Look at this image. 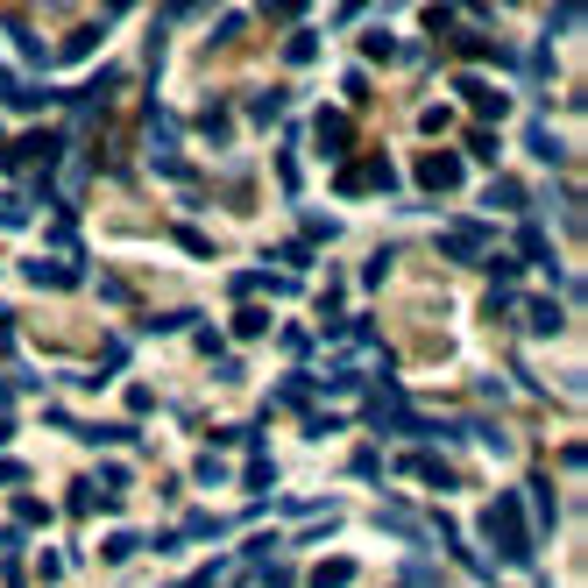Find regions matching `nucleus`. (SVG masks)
<instances>
[{"mask_svg": "<svg viewBox=\"0 0 588 588\" xmlns=\"http://www.w3.org/2000/svg\"><path fill=\"white\" fill-rule=\"evenodd\" d=\"M482 539L496 546V560H532V532H525V496L503 489L482 503Z\"/></svg>", "mask_w": 588, "mask_h": 588, "instance_id": "obj_1", "label": "nucleus"}, {"mask_svg": "<svg viewBox=\"0 0 588 588\" xmlns=\"http://www.w3.org/2000/svg\"><path fill=\"white\" fill-rule=\"evenodd\" d=\"M461 171H468V163H461L454 149H433V156H418V185H426V192H454V185H461Z\"/></svg>", "mask_w": 588, "mask_h": 588, "instance_id": "obj_2", "label": "nucleus"}, {"mask_svg": "<svg viewBox=\"0 0 588 588\" xmlns=\"http://www.w3.org/2000/svg\"><path fill=\"white\" fill-rule=\"evenodd\" d=\"M454 93H461V100H468V107H475L482 121H496L503 107H511V100H503V93L489 86V78H454Z\"/></svg>", "mask_w": 588, "mask_h": 588, "instance_id": "obj_3", "label": "nucleus"}, {"mask_svg": "<svg viewBox=\"0 0 588 588\" xmlns=\"http://www.w3.org/2000/svg\"><path fill=\"white\" fill-rule=\"evenodd\" d=\"M312 135H319V149H326V156H348V142H355L348 114H319V121H312Z\"/></svg>", "mask_w": 588, "mask_h": 588, "instance_id": "obj_4", "label": "nucleus"}, {"mask_svg": "<svg viewBox=\"0 0 588 588\" xmlns=\"http://www.w3.org/2000/svg\"><path fill=\"white\" fill-rule=\"evenodd\" d=\"M78 277H86V270H78V263H57V256H36V263H29V284H50V291H57V284H78Z\"/></svg>", "mask_w": 588, "mask_h": 588, "instance_id": "obj_5", "label": "nucleus"}, {"mask_svg": "<svg viewBox=\"0 0 588 588\" xmlns=\"http://www.w3.org/2000/svg\"><path fill=\"white\" fill-rule=\"evenodd\" d=\"M482 241H489L482 227H454V234H440V248H447L454 263H475V256H482Z\"/></svg>", "mask_w": 588, "mask_h": 588, "instance_id": "obj_6", "label": "nucleus"}, {"mask_svg": "<svg viewBox=\"0 0 588 588\" xmlns=\"http://www.w3.org/2000/svg\"><path fill=\"white\" fill-rule=\"evenodd\" d=\"M121 496H107L100 482H71V518H86V511H114Z\"/></svg>", "mask_w": 588, "mask_h": 588, "instance_id": "obj_7", "label": "nucleus"}, {"mask_svg": "<svg viewBox=\"0 0 588 588\" xmlns=\"http://www.w3.org/2000/svg\"><path fill=\"white\" fill-rule=\"evenodd\" d=\"M404 468H411V475H418V482H433V489H454V468H447V461H440V454H411V461H404Z\"/></svg>", "mask_w": 588, "mask_h": 588, "instance_id": "obj_8", "label": "nucleus"}, {"mask_svg": "<svg viewBox=\"0 0 588 588\" xmlns=\"http://www.w3.org/2000/svg\"><path fill=\"white\" fill-rule=\"evenodd\" d=\"M482 206H496V213H518V206H525V185H518V178H496V185L482 192Z\"/></svg>", "mask_w": 588, "mask_h": 588, "instance_id": "obj_9", "label": "nucleus"}, {"mask_svg": "<svg viewBox=\"0 0 588 588\" xmlns=\"http://www.w3.org/2000/svg\"><path fill=\"white\" fill-rule=\"evenodd\" d=\"M525 326H532V333H560L567 319H560V305H553V298H532V305H525Z\"/></svg>", "mask_w": 588, "mask_h": 588, "instance_id": "obj_10", "label": "nucleus"}, {"mask_svg": "<svg viewBox=\"0 0 588 588\" xmlns=\"http://www.w3.org/2000/svg\"><path fill=\"white\" fill-rule=\"evenodd\" d=\"M355 581V560H319L312 567V588H348Z\"/></svg>", "mask_w": 588, "mask_h": 588, "instance_id": "obj_11", "label": "nucleus"}, {"mask_svg": "<svg viewBox=\"0 0 588 588\" xmlns=\"http://www.w3.org/2000/svg\"><path fill=\"white\" fill-rule=\"evenodd\" d=\"M284 57H291V64H312V57H319V36H312V29H298V36L284 43Z\"/></svg>", "mask_w": 588, "mask_h": 588, "instance_id": "obj_12", "label": "nucleus"}, {"mask_svg": "<svg viewBox=\"0 0 588 588\" xmlns=\"http://www.w3.org/2000/svg\"><path fill=\"white\" fill-rule=\"evenodd\" d=\"M468 156H475V163H496V156H503V142H496L489 128H475V135H468Z\"/></svg>", "mask_w": 588, "mask_h": 588, "instance_id": "obj_13", "label": "nucleus"}, {"mask_svg": "<svg viewBox=\"0 0 588 588\" xmlns=\"http://www.w3.org/2000/svg\"><path fill=\"white\" fill-rule=\"evenodd\" d=\"M100 29H107V22H86V29H78V36H71V43H64V57H86V50H93V43H100Z\"/></svg>", "mask_w": 588, "mask_h": 588, "instance_id": "obj_14", "label": "nucleus"}, {"mask_svg": "<svg viewBox=\"0 0 588 588\" xmlns=\"http://www.w3.org/2000/svg\"><path fill=\"white\" fill-rule=\"evenodd\" d=\"M263 326H270V319H263L256 305H241V319H234V333H241V341H256V333H263Z\"/></svg>", "mask_w": 588, "mask_h": 588, "instance_id": "obj_15", "label": "nucleus"}, {"mask_svg": "<svg viewBox=\"0 0 588 588\" xmlns=\"http://www.w3.org/2000/svg\"><path fill=\"white\" fill-rule=\"evenodd\" d=\"M43 518H50V511H43L36 496H15V525H43Z\"/></svg>", "mask_w": 588, "mask_h": 588, "instance_id": "obj_16", "label": "nucleus"}, {"mask_svg": "<svg viewBox=\"0 0 588 588\" xmlns=\"http://www.w3.org/2000/svg\"><path fill=\"white\" fill-rule=\"evenodd\" d=\"M135 546H142V539H135V532H114V539H107V560H128V553H135Z\"/></svg>", "mask_w": 588, "mask_h": 588, "instance_id": "obj_17", "label": "nucleus"}, {"mask_svg": "<svg viewBox=\"0 0 588 588\" xmlns=\"http://www.w3.org/2000/svg\"><path fill=\"white\" fill-rule=\"evenodd\" d=\"M0 355H15V312L0 305Z\"/></svg>", "mask_w": 588, "mask_h": 588, "instance_id": "obj_18", "label": "nucleus"}, {"mask_svg": "<svg viewBox=\"0 0 588 588\" xmlns=\"http://www.w3.org/2000/svg\"><path fill=\"white\" fill-rule=\"evenodd\" d=\"M0 489H22V461H0Z\"/></svg>", "mask_w": 588, "mask_h": 588, "instance_id": "obj_19", "label": "nucleus"}]
</instances>
